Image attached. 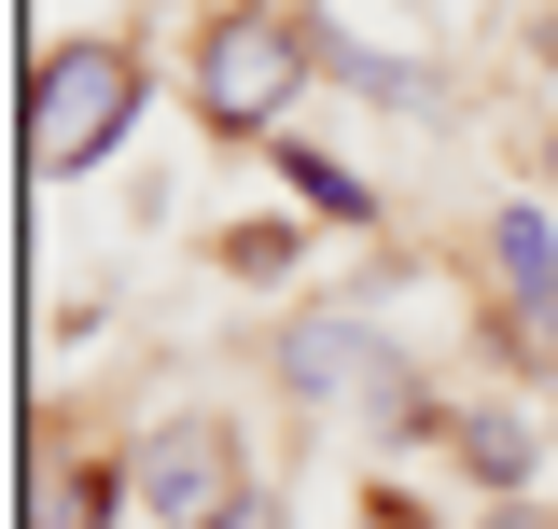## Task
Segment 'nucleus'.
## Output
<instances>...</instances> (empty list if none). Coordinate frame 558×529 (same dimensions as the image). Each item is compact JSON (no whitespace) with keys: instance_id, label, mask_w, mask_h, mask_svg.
<instances>
[{"instance_id":"4","label":"nucleus","mask_w":558,"mask_h":529,"mask_svg":"<svg viewBox=\"0 0 558 529\" xmlns=\"http://www.w3.org/2000/svg\"><path fill=\"white\" fill-rule=\"evenodd\" d=\"M279 377H293L307 404H336L349 377H391V362H377V334H363V321H293V334H279Z\"/></svg>"},{"instance_id":"11","label":"nucleus","mask_w":558,"mask_h":529,"mask_svg":"<svg viewBox=\"0 0 558 529\" xmlns=\"http://www.w3.org/2000/svg\"><path fill=\"white\" fill-rule=\"evenodd\" d=\"M545 182H558V139H545Z\"/></svg>"},{"instance_id":"6","label":"nucleus","mask_w":558,"mask_h":529,"mask_svg":"<svg viewBox=\"0 0 558 529\" xmlns=\"http://www.w3.org/2000/svg\"><path fill=\"white\" fill-rule=\"evenodd\" d=\"M279 182H293V196H307V209H349V223L377 209V196H363V182H349V168H336V153H293V139H279Z\"/></svg>"},{"instance_id":"8","label":"nucleus","mask_w":558,"mask_h":529,"mask_svg":"<svg viewBox=\"0 0 558 529\" xmlns=\"http://www.w3.org/2000/svg\"><path fill=\"white\" fill-rule=\"evenodd\" d=\"M461 446H475V473H488V488H517V473H531V432H517V418H475Z\"/></svg>"},{"instance_id":"9","label":"nucleus","mask_w":558,"mask_h":529,"mask_svg":"<svg viewBox=\"0 0 558 529\" xmlns=\"http://www.w3.org/2000/svg\"><path fill=\"white\" fill-rule=\"evenodd\" d=\"M112 516V473H57V488H43V529H98Z\"/></svg>"},{"instance_id":"10","label":"nucleus","mask_w":558,"mask_h":529,"mask_svg":"<svg viewBox=\"0 0 558 529\" xmlns=\"http://www.w3.org/2000/svg\"><path fill=\"white\" fill-rule=\"evenodd\" d=\"M238 14H279V0H238Z\"/></svg>"},{"instance_id":"5","label":"nucleus","mask_w":558,"mask_h":529,"mask_svg":"<svg viewBox=\"0 0 558 529\" xmlns=\"http://www.w3.org/2000/svg\"><path fill=\"white\" fill-rule=\"evenodd\" d=\"M502 279H517V307H558V237H545V209H502Z\"/></svg>"},{"instance_id":"2","label":"nucleus","mask_w":558,"mask_h":529,"mask_svg":"<svg viewBox=\"0 0 558 529\" xmlns=\"http://www.w3.org/2000/svg\"><path fill=\"white\" fill-rule=\"evenodd\" d=\"M293 84H307V28H279V14H223L196 42V112L223 139H266Z\"/></svg>"},{"instance_id":"3","label":"nucleus","mask_w":558,"mask_h":529,"mask_svg":"<svg viewBox=\"0 0 558 529\" xmlns=\"http://www.w3.org/2000/svg\"><path fill=\"white\" fill-rule=\"evenodd\" d=\"M140 502H154V516H223V432H209V418L154 432V446H140Z\"/></svg>"},{"instance_id":"7","label":"nucleus","mask_w":558,"mask_h":529,"mask_svg":"<svg viewBox=\"0 0 558 529\" xmlns=\"http://www.w3.org/2000/svg\"><path fill=\"white\" fill-rule=\"evenodd\" d=\"M223 264H238V279H279V264H307V237H293V223H238Z\"/></svg>"},{"instance_id":"1","label":"nucleus","mask_w":558,"mask_h":529,"mask_svg":"<svg viewBox=\"0 0 558 529\" xmlns=\"http://www.w3.org/2000/svg\"><path fill=\"white\" fill-rule=\"evenodd\" d=\"M126 126H140V57L126 42H57L43 84H28V168L43 182H84Z\"/></svg>"}]
</instances>
